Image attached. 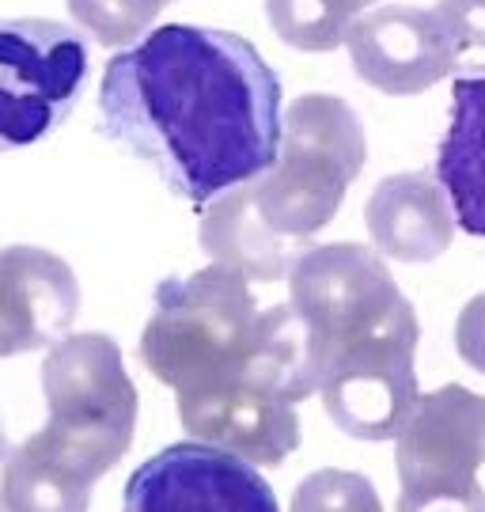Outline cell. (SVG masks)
<instances>
[{
  "label": "cell",
  "mask_w": 485,
  "mask_h": 512,
  "mask_svg": "<svg viewBox=\"0 0 485 512\" xmlns=\"http://www.w3.org/2000/svg\"><path fill=\"white\" fill-rule=\"evenodd\" d=\"M182 429L254 467H277L300 448V418L292 403L258 387H220L205 395H175Z\"/></svg>",
  "instance_id": "8fae6325"
},
{
  "label": "cell",
  "mask_w": 485,
  "mask_h": 512,
  "mask_svg": "<svg viewBox=\"0 0 485 512\" xmlns=\"http://www.w3.org/2000/svg\"><path fill=\"white\" fill-rule=\"evenodd\" d=\"M12 456V444H8V437H4V425H0V463Z\"/></svg>",
  "instance_id": "44dd1931"
},
{
  "label": "cell",
  "mask_w": 485,
  "mask_h": 512,
  "mask_svg": "<svg viewBox=\"0 0 485 512\" xmlns=\"http://www.w3.org/2000/svg\"><path fill=\"white\" fill-rule=\"evenodd\" d=\"M288 308L307 327L330 421L391 440L417 403V311L387 262L360 243L311 247L288 270Z\"/></svg>",
  "instance_id": "7a4b0ae2"
},
{
  "label": "cell",
  "mask_w": 485,
  "mask_h": 512,
  "mask_svg": "<svg viewBox=\"0 0 485 512\" xmlns=\"http://www.w3.org/2000/svg\"><path fill=\"white\" fill-rule=\"evenodd\" d=\"M436 183L470 236H485V73L455 76L451 129L436 152Z\"/></svg>",
  "instance_id": "4fadbf2b"
},
{
  "label": "cell",
  "mask_w": 485,
  "mask_h": 512,
  "mask_svg": "<svg viewBox=\"0 0 485 512\" xmlns=\"http://www.w3.org/2000/svg\"><path fill=\"white\" fill-rule=\"evenodd\" d=\"M455 349L474 372L485 376V293H478L455 319Z\"/></svg>",
  "instance_id": "d6986e66"
},
{
  "label": "cell",
  "mask_w": 485,
  "mask_h": 512,
  "mask_svg": "<svg viewBox=\"0 0 485 512\" xmlns=\"http://www.w3.org/2000/svg\"><path fill=\"white\" fill-rule=\"evenodd\" d=\"M99 126L171 194L209 205L277 160L281 80L243 35L163 23L107 61Z\"/></svg>",
  "instance_id": "6da1fadb"
},
{
  "label": "cell",
  "mask_w": 485,
  "mask_h": 512,
  "mask_svg": "<svg viewBox=\"0 0 485 512\" xmlns=\"http://www.w3.org/2000/svg\"><path fill=\"white\" fill-rule=\"evenodd\" d=\"M292 512H383L376 486L353 471H311L292 494Z\"/></svg>",
  "instance_id": "e0dca14e"
},
{
  "label": "cell",
  "mask_w": 485,
  "mask_h": 512,
  "mask_svg": "<svg viewBox=\"0 0 485 512\" xmlns=\"http://www.w3.org/2000/svg\"><path fill=\"white\" fill-rule=\"evenodd\" d=\"M122 512H277V497L254 463L182 440L129 475Z\"/></svg>",
  "instance_id": "52a82bcc"
},
{
  "label": "cell",
  "mask_w": 485,
  "mask_h": 512,
  "mask_svg": "<svg viewBox=\"0 0 485 512\" xmlns=\"http://www.w3.org/2000/svg\"><path fill=\"white\" fill-rule=\"evenodd\" d=\"M376 0H266V16L277 38L307 54H326L345 42V31L360 8Z\"/></svg>",
  "instance_id": "9a60e30c"
},
{
  "label": "cell",
  "mask_w": 485,
  "mask_h": 512,
  "mask_svg": "<svg viewBox=\"0 0 485 512\" xmlns=\"http://www.w3.org/2000/svg\"><path fill=\"white\" fill-rule=\"evenodd\" d=\"M8 512H88L91 482L54 459L35 437H27L4 467Z\"/></svg>",
  "instance_id": "5bb4252c"
},
{
  "label": "cell",
  "mask_w": 485,
  "mask_h": 512,
  "mask_svg": "<svg viewBox=\"0 0 485 512\" xmlns=\"http://www.w3.org/2000/svg\"><path fill=\"white\" fill-rule=\"evenodd\" d=\"M167 4L175 0H69V12L99 46H133Z\"/></svg>",
  "instance_id": "2e32d148"
},
{
  "label": "cell",
  "mask_w": 485,
  "mask_h": 512,
  "mask_svg": "<svg viewBox=\"0 0 485 512\" xmlns=\"http://www.w3.org/2000/svg\"><path fill=\"white\" fill-rule=\"evenodd\" d=\"M395 440L402 494L470 490L485 463V399L459 384L417 395Z\"/></svg>",
  "instance_id": "ba28073f"
},
{
  "label": "cell",
  "mask_w": 485,
  "mask_h": 512,
  "mask_svg": "<svg viewBox=\"0 0 485 512\" xmlns=\"http://www.w3.org/2000/svg\"><path fill=\"white\" fill-rule=\"evenodd\" d=\"M88 84V42L54 19H0V152L50 137Z\"/></svg>",
  "instance_id": "8992f818"
},
{
  "label": "cell",
  "mask_w": 485,
  "mask_h": 512,
  "mask_svg": "<svg viewBox=\"0 0 485 512\" xmlns=\"http://www.w3.org/2000/svg\"><path fill=\"white\" fill-rule=\"evenodd\" d=\"M345 46L364 84L383 95H417L455 69V42L436 12L391 4L349 23Z\"/></svg>",
  "instance_id": "9c48e42d"
},
{
  "label": "cell",
  "mask_w": 485,
  "mask_h": 512,
  "mask_svg": "<svg viewBox=\"0 0 485 512\" xmlns=\"http://www.w3.org/2000/svg\"><path fill=\"white\" fill-rule=\"evenodd\" d=\"M50 418L35 440L91 486L129 452L137 425V387L122 349L107 334H65L42 365Z\"/></svg>",
  "instance_id": "5b68a950"
},
{
  "label": "cell",
  "mask_w": 485,
  "mask_h": 512,
  "mask_svg": "<svg viewBox=\"0 0 485 512\" xmlns=\"http://www.w3.org/2000/svg\"><path fill=\"white\" fill-rule=\"evenodd\" d=\"M141 365L175 395L258 387L285 403L319 391L307 327L288 304L258 308L251 277L213 262L167 277L141 334Z\"/></svg>",
  "instance_id": "277c9868"
},
{
  "label": "cell",
  "mask_w": 485,
  "mask_h": 512,
  "mask_svg": "<svg viewBox=\"0 0 485 512\" xmlns=\"http://www.w3.org/2000/svg\"><path fill=\"white\" fill-rule=\"evenodd\" d=\"M76 308L80 285L65 258L42 247L0 251V357H19L61 342Z\"/></svg>",
  "instance_id": "30bf717a"
},
{
  "label": "cell",
  "mask_w": 485,
  "mask_h": 512,
  "mask_svg": "<svg viewBox=\"0 0 485 512\" xmlns=\"http://www.w3.org/2000/svg\"><path fill=\"white\" fill-rule=\"evenodd\" d=\"M0 512H8V505H4V497H0Z\"/></svg>",
  "instance_id": "7402d4cb"
},
{
  "label": "cell",
  "mask_w": 485,
  "mask_h": 512,
  "mask_svg": "<svg viewBox=\"0 0 485 512\" xmlns=\"http://www.w3.org/2000/svg\"><path fill=\"white\" fill-rule=\"evenodd\" d=\"M368 141L338 95H300L281 114V145L262 175L209 202L201 247L251 281H277L338 217L349 183L364 171Z\"/></svg>",
  "instance_id": "3957f363"
},
{
  "label": "cell",
  "mask_w": 485,
  "mask_h": 512,
  "mask_svg": "<svg viewBox=\"0 0 485 512\" xmlns=\"http://www.w3.org/2000/svg\"><path fill=\"white\" fill-rule=\"evenodd\" d=\"M398 512H485V490H451V494H402Z\"/></svg>",
  "instance_id": "ffe728a7"
},
{
  "label": "cell",
  "mask_w": 485,
  "mask_h": 512,
  "mask_svg": "<svg viewBox=\"0 0 485 512\" xmlns=\"http://www.w3.org/2000/svg\"><path fill=\"white\" fill-rule=\"evenodd\" d=\"M372 243L395 262H432L451 247L455 217L444 186L425 171H402L372 190L364 205Z\"/></svg>",
  "instance_id": "7c38bea8"
},
{
  "label": "cell",
  "mask_w": 485,
  "mask_h": 512,
  "mask_svg": "<svg viewBox=\"0 0 485 512\" xmlns=\"http://www.w3.org/2000/svg\"><path fill=\"white\" fill-rule=\"evenodd\" d=\"M432 12L455 42V57L467 50L485 54V0H436Z\"/></svg>",
  "instance_id": "ac0fdd59"
}]
</instances>
